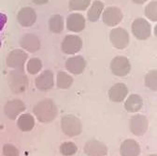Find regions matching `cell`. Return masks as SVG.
Segmentation results:
<instances>
[{"instance_id": "6da1fadb", "label": "cell", "mask_w": 157, "mask_h": 156, "mask_svg": "<svg viewBox=\"0 0 157 156\" xmlns=\"http://www.w3.org/2000/svg\"><path fill=\"white\" fill-rule=\"evenodd\" d=\"M36 120L41 124H50L55 120L58 115V108L55 102L50 98L38 101L33 108Z\"/></svg>"}, {"instance_id": "7a4b0ae2", "label": "cell", "mask_w": 157, "mask_h": 156, "mask_svg": "<svg viewBox=\"0 0 157 156\" xmlns=\"http://www.w3.org/2000/svg\"><path fill=\"white\" fill-rule=\"evenodd\" d=\"M8 84L14 93H25L29 85V80L25 70L13 69L8 74Z\"/></svg>"}, {"instance_id": "3957f363", "label": "cell", "mask_w": 157, "mask_h": 156, "mask_svg": "<svg viewBox=\"0 0 157 156\" xmlns=\"http://www.w3.org/2000/svg\"><path fill=\"white\" fill-rule=\"evenodd\" d=\"M61 129L66 135L69 138H74L82 134V121L75 115L67 114L61 118Z\"/></svg>"}, {"instance_id": "277c9868", "label": "cell", "mask_w": 157, "mask_h": 156, "mask_svg": "<svg viewBox=\"0 0 157 156\" xmlns=\"http://www.w3.org/2000/svg\"><path fill=\"white\" fill-rule=\"evenodd\" d=\"M28 59V54L22 49H15L11 51L6 59V64L10 68L25 70V66Z\"/></svg>"}, {"instance_id": "5b68a950", "label": "cell", "mask_w": 157, "mask_h": 156, "mask_svg": "<svg viewBox=\"0 0 157 156\" xmlns=\"http://www.w3.org/2000/svg\"><path fill=\"white\" fill-rule=\"evenodd\" d=\"M132 34L139 40H146L151 35V25L144 18H136L132 23Z\"/></svg>"}, {"instance_id": "8992f818", "label": "cell", "mask_w": 157, "mask_h": 156, "mask_svg": "<svg viewBox=\"0 0 157 156\" xmlns=\"http://www.w3.org/2000/svg\"><path fill=\"white\" fill-rule=\"evenodd\" d=\"M109 41L114 48L124 50L129 45L130 36L126 29L123 27H115L109 32Z\"/></svg>"}, {"instance_id": "52a82bcc", "label": "cell", "mask_w": 157, "mask_h": 156, "mask_svg": "<svg viewBox=\"0 0 157 156\" xmlns=\"http://www.w3.org/2000/svg\"><path fill=\"white\" fill-rule=\"evenodd\" d=\"M82 40L77 35H67L61 43V50L68 55H76L82 49Z\"/></svg>"}, {"instance_id": "ba28073f", "label": "cell", "mask_w": 157, "mask_h": 156, "mask_svg": "<svg viewBox=\"0 0 157 156\" xmlns=\"http://www.w3.org/2000/svg\"><path fill=\"white\" fill-rule=\"evenodd\" d=\"M110 70L117 77H125L131 71V63L125 56H116L110 62Z\"/></svg>"}, {"instance_id": "9c48e42d", "label": "cell", "mask_w": 157, "mask_h": 156, "mask_svg": "<svg viewBox=\"0 0 157 156\" xmlns=\"http://www.w3.org/2000/svg\"><path fill=\"white\" fill-rule=\"evenodd\" d=\"M129 128L131 133L136 136H141L146 134L149 129V121L143 114H136L129 121Z\"/></svg>"}, {"instance_id": "30bf717a", "label": "cell", "mask_w": 157, "mask_h": 156, "mask_svg": "<svg viewBox=\"0 0 157 156\" xmlns=\"http://www.w3.org/2000/svg\"><path fill=\"white\" fill-rule=\"evenodd\" d=\"M124 18L123 11L118 7H108L102 12V21L109 27H114L119 25Z\"/></svg>"}, {"instance_id": "8fae6325", "label": "cell", "mask_w": 157, "mask_h": 156, "mask_svg": "<svg viewBox=\"0 0 157 156\" xmlns=\"http://www.w3.org/2000/svg\"><path fill=\"white\" fill-rule=\"evenodd\" d=\"M26 109L25 104L21 99H12L8 101L4 106V113L11 121L17 120L18 117Z\"/></svg>"}, {"instance_id": "7c38bea8", "label": "cell", "mask_w": 157, "mask_h": 156, "mask_svg": "<svg viewBox=\"0 0 157 156\" xmlns=\"http://www.w3.org/2000/svg\"><path fill=\"white\" fill-rule=\"evenodd\" d=\"M19 43L22 50L31 53L36 52L41 47V41L39 40V37L32 33H26L22 36Z\"/></svg>"}, {"instance_id": "4fadbf2b", "label": "cell", "mask_w": 157, "mask_h": 156, "mask_svg": "<svg viewBox=\"0 0 157 156\" xmlns=\"http://www.w3.org/2000/svg\"><path fill=\"white\" fill-rule=\"evenodd\" d=\"M66 26L68 31L73 33H80L84 30L86 26V19L81 13H71L67 16Z\"/></svg>"}, {"instance_id": "5bb4252c", "label": "cell", "mask_w": 157, "mask_h": 156, "mask_svg": "<svg viewBox=\"0 0 157 156\" xmlns=\"http://www.w3.org/2000/svg\"><path fill=\"white\" fill-rule=\"evenodd\" d=\"M35 85L37 90L46 92L54 86V74L52 70H44L35 80Z\"/></svg>"}, {"instance_id": "9a60e30c", "label": "cell", "mask_w": 157, "mask_h": 156, "mask_svg": "<svg viewBox=\"0 0 157 156\" xmlns=\"http://www.w3.org/2000/svg\"><path fill=\"white\" fill-rule=\"evenodd\" d=\"M66 69L74 75L82 74L87 66V62L84 59V57L82 55H75L71 56L66 61Z\"/></svg>"}, {"instance_id": "2e32d148", "label": "cell", "mask_w": 157, "mask_h": 156, "mask_svg": "<svg viewBox=\"0 0 157 156\" xmlns=\"http://www.w3.org/2000/svg\"><path fill=\"white\" fill-rule=\"evenodd\" d=\"M83 150L87 156H107L108 154V147L106 144L97 139L87 141L84 145Z\"/></svg>"}, {"instance_id": "e0dca14e", "label": "cell", "mask_w": 157, "mask_h": 156, "mask_svg": "<svg viewBox=\"0 0 157 156\" xmlns=\"http://www.w3.org/2000/svg\"><path fill=\"white\" fill-rule=\"evenodd\" d=\"M17 21L23 27H30L36 21V12L31 7H24L17 13Z\"/></svg>"}, {"instance_id": "ac0fdd59", "label": "cell", "mask_w": 157, "mask_h": 156, "mask_svg": "<svg viewBox=\"0 0 157 156\" xmlns=\"http://www.w3.org/2000/svg\"><path fill=\"white\" fill-rule=\"evenodd\" d=\"M128 95V88L123 82H118L109 90V98L114 103H121L125 100Z\"/></svg>"}, {"instance_id": "d6986e66", "label": "cell", "mask_w": 157, "mask_h": 156, "mask_svg": "<svg viewBox=\"0 0 157 156\" xmlns=\"http://www.w3.org/2000/svg\"><path fill=\"white\" fill-rule=\"evenodd\" d=\"M141 152L140 143L135 139H125L120 147L121 156H140Z\"/></svg>"}, {"instance_id": "ffe728a7", "label": "cell", "mask_w": 157, "mask_h": 156, "mask_svg": "<svg viewBox=\"0 0 157 156\" xmlns=\"http://www.w3.org/2000/svg\"><path fill=\"white\" fill-rule=\"evenodd\" d=\"M143 107V99L140 94L132 93L125 98L124 108L129 113L139 112Z\"/></svg>"}, {"instance_id": "44dd1931", "label": "cell", "mask_w": 157, "mask_h": 156, "mask_svg": "<svg viewBox=\"0 0 157 156\" xmlns=\"http://www.w3.org/2000/svg\"><path fill=\"white\" fill-rule=\"evenodd\" d=\"M104 9L105 6L102 1L94 0L93 3H91L90 8L87 11V19L91 23H96L100 19Z\"/></svg>"}, {"instance_id": "7402d4cb", "label": "cell", "mask_w": 157, "mask_h": 156, "mask_svg": "<svg viewBox=\"0 0 157 156\" xmlns=\"http://www.w3.org/2000/svg\"><path fill=\"white\" fill-rule=\"evenodd\" d=\"M35 124V117L31 113H23L17 118V126L23 132H30Z\"/></svg>"}, {"instance_id": "603a6c76", "label": "cell", "mask_w": 157, "mask_h": 156, "mask_svg": "<svg viewBox=\"0 0 157 156\" xmlns=\"http://www.w3.org/2000/svg\"><path fill=\"white\" fill-rule=\"evenodd\" d=\"M49 29L52 33L60 34L65 28V20L62 15L54 14L49 19Z\"/></svg>"}, {"instance_id": "cb8c5ba5", "label": "cell", "mask_w": 157, "mask_h": 156, "mask_svg": "<svg viewBox=\"0 0 157 156\" xmlns=\"http://www.w3.org/2000/svg\"><path fill=\"white\" fill-rule=\"evenodd\" d=\"M73 77L66 71H59L56 75V86L59 89H68L73 84Z\"/></svg>"}, {"instance_id": "d4e9b609", "label": "cell", "mask_w": 157, "mask_h": 156, "mask_svg": "<svg viewBox=\"0 0 157 156\" xmlns=\"http://www.w3.org/2000/svg\"><path fill=\"white\" fill-rule=\"evenodd\" d=\"M42 62L39 58L33 57L29 59L26 63V70L31 75H36L39 73L42 69Z\"/></svg>"}, {"instance_id": "484cf974", "label": "cell", "mask_w": 157, "mask_h": 156, "mask_svg": "<svg viewBox=\"0 0 157 156\" xmlns=\"http://www.w3.org/2000/svg\"><path fill=\"white\" fill-rule=\"evenodd\" d=\"M92 3V0H69L68 7L73 11H84Z\"/></svg>"}, {"instance_id": "4316f807", "label": "cell", "mask_w": 157, "mask_h": 156, "mask_svg": "<svg viewBox=\"0 0 157 156\" xmlns=\"http://www.w3.org/2000/svg\"><path fill=\"white\" fill-rule=\"evenodd\" d=\"M145 16L151 22L156 23L157 22V1L151 0L145 7Z\"/></svg>"}, {"instance_id": "83f0119b", "label": "cell", "mask_w": 157, "mask_h": 156, "mask_svg": "<svg viewBox=\"0 0 157 156\" xmlns=\"http://www.w3.org/2000/svg\"><path fill=\"white\" fill-rule=\"evenodd\" d=\"M145 86L153 92L157 91V72L155 69L150 70L145 76Z\"/></svg>"}, {"instance_id": "f1b7e54d", "label": "cell", "mask_w": 157, "mask_h": 156, "mask_svg": "<svg viewBox=\"0 0 157 156\" xmlns=\"http://www.w3.org/2000/svg\"><path fill=\"white\" fill-rule=\"evenodd\" d=\"M59 150H60L61 154L64 156H73L77 153L78 147L74 142L67 141V142H64L61 144Z\"/></svg>"}, {"instance_id": "f546056e", "label": "cell", "mask_w": 157, "mask_h": 156, "mask_svg": "<svg viewBox=\"0 0 157 156\" xmlns=\"http://www.w3.org/2000/svg\"><path fill=\"white\" fill-rule=\"evenodd\" d=\"M4 156H20V150L12 144H5L2 148Z\"/></svg>"}, {"instance_id": "4dcf8cb0", "label": "cell", "mask_w": 157, "mask_h": 156, "mask_svg": "<svg viewBox=\"0 0 157 156\" xmlns=\"http://www.w3.org/2000/svg\"><path fill=\"white\" fill-rule=\"evenodd\" d=\"M7 21H8V17L6 14L4 13H1L0 12V32H1L4 28V26L6 25L7 24Z\"/></svg>"}, {"instance_id": "1f68e13d", "label": "cell", "mask_w": 157, "mask_h": 156, "mask_svg": "<svg viewBox=\"0 0 157 156\" xmlns=\"http://www.w3.org/2000/svg\"><path fill=\"white\" fill-rule=\"evenodd\" d=\"M49 0H32V2L36 5H44L48 3Z\"/></svg>"}, {"instance_id": "d6a6232c", "label": "cell", "mask_w": 157, "mask_h": 156, "mask_svg": "<svg viewBox=\"0 0 157 156\" xmlns=\"http://www.w3.org/2000/svg\"><path fill=\"white\" fill-rule=\"evenodd\" d=\"M132 1L135 3V4H137V5H142V4H145L148 0H132Z\"/></svg>"}, {"instance_id": "836d02e7", "label": "cell", "mask_w": 157, "mask_h": 156, "mask_svg": "<svg viewBox=\"0 0 157 156\" xmlns=\"http://www.w3.org/2000/svg\"><path fill=\"white\" fill-rule=\"evenodd\" d=\"M149 156H157V155H156L155 153H153V154H151V155H149Z\"/></svg>"}, {"instance_id": "e575fe53", "label": "cell", "mask_w": 157, "mask_h": 156, "mask_svg": "<svg viewBox=\"0 0 157 156\" xmlns=\"http://www.w3.org/2000/svg\"><path fill=\"white\" fill-rule=\"evenodd\" d=\"M0 48H1V41H0Z\"/></svg>"}]
</instances>
